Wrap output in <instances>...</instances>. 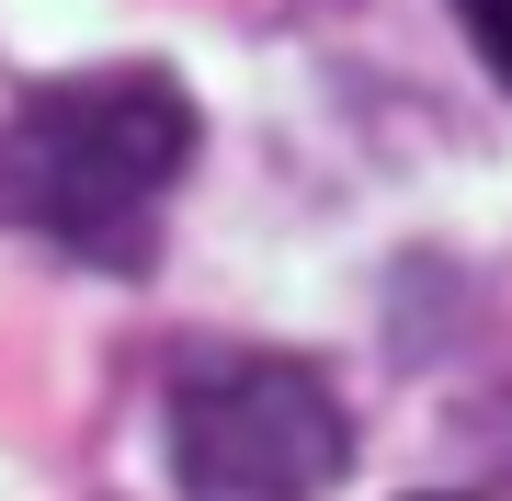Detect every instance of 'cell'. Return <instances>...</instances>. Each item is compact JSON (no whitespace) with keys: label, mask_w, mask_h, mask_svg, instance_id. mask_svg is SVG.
<instances>
[{"label":"cell","mask_w":512,"mask_h":501,"mask_svg":"<svg viewBox=\"0 0 512 501\" xmlns=\"http://www.w3.org/2000/svg\"><path fill=\"white\" fill-rule=\"evenodd\" d=\"M205 114L171 69H69L35 80L0 126V205H12L35 240L103 262V274H137L160 251V205L183 194Z\"/></svg>","instance_id":"cell-1"},{"label":"cell","mask_w":512,"mask_h":501,"mask_svg":"<svg viewBox=\"0 0 512 501\" xmlns=\"http://www.w3.org/2000/svg\"><path fill=\"white\" fill-rule=\"evenodd\" d=\"M183 501H319L353 467V410L308 353L274 342H205L171 365L160 399Z\"/></svg>","instance_id":"cell-2"},{"label":"cell","mask_w":512,"mask_h":501,"mask_svg":"<svg viewBox=\"0 0 512 501\" xmlns=\"http://www.w3.org/2000/svg\"><path fill=\"white\" fill-rule=\"evenodd\" d=\"M456 23H467V46H478V69L512 92V0H456Z\"/></svg>","instance_id":"cell-3"}]
</instances>
